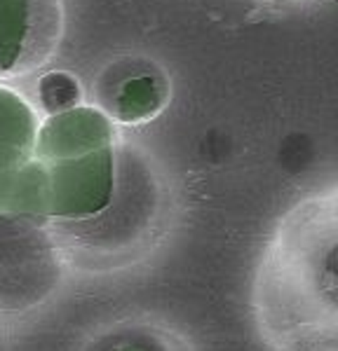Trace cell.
<instances>
[{"label": "cell", "instance_id": "obj_1", "mask_svg": "<svg viewBox=\"0 0 338 351\" xmlns=\"http://www.w3.org/2000/svg\"><path fill=\"white\" fill-rule=\"evenodd\" d=\"M254 321L270 351H338V185L291 206L258 260Z\"/></svg>", "mask_w": 338, "mask_h": 351}, {"label": "cell", "instance_id": "obj_2", "mask_svg": "<svg viewBox=\"0 0 338 351\" xmlns=\"http://www.w3.org/2000/svg\"><path fill=\"white\" fill-rule=\"evenodd\" d=\"M33 162L43 180L45 218L56 223L94 218L109 206L117 185L113 120L89 106L47 115Z\"/></svg>", "mask_w": 338, "mask_h": 351}, {"label": "cell", "instance_id": "obj_3", "mask_svg": "<svg viewBox=\"0 0 338 351\" xmlns=\"http://www.w3.org/2000/svg\"><path fill=\"white\" fill-rule=\"evenodd\" d=\"M59 279L56 239L41 218L0 213V309L43 302Z\"/></svg>", "mask_w": 338, "mask_h": 351}, {"label": "cell", "instance_id": "obj_4", "mask_svg": "<svg viewBox=\"0 0 338 351\" xmlns=\"http://www.w3.org/2000/svg\"><path fill=\"white\" fill-rule=\"evenodd\" d=\"M64 31L59 0H0V82L52 59Z\"/></svg>", "mask_w": 338, "mask_h": 351}, {"label": "cell", "instance_id": "obj_5", "mask_svg": "<svg viewBox=\"0 0 338 351\" xmlns=\"http://www.w3.org/2000/svg\"><path fill=\"white\" fill-rule=\"evenodd\" d=\"M41 124L24 96L0 84V173L19 171L33 162Z\"/></svg>", "mask_w": 338, "mask_h": 351}, {"label": "cell", "instance_id": "obj_6", "mask_svg": "<svg viewBox=\"0 0 338 351\" xmlns=\"http://www.w3.org/2000/svg\"><path fill=\"white\" fill-rule=\"evenodd\" d=\"M167 80L155 66L125 75L106 94V115L115 122L150 120L167 104Z\"/></svg>", "mask_w": 338, "mask_h": 351}, {"label": "cell", "instance_id": "obj_7", "mask_svg": "<svg viewBox=\"0 0 338 351\" xmlns=\"http://www.w3.org/2000/svg\"><path fill=\"white\" fill-rule=\"evenodd\" d=\"M87 351H179L165 332L148 326H125L106 332Z\"/></svg>", "mask_w": 338, "mask_h": 351}, {"label": "cell", "instance_id": "obj_8", "mask_svg": "<svg viewBox=\"0 0 338 351\" xmlns=\"http://www.w3.org/2000/svg\"><path fill=\"white\" fill-rule=\"evenodd\" d=\"M38 96H41L43 108L49 115L80 106V87H78V80H73L69 73H49V75H45L41 80V87H38Z\"/></svg>", "mask_w": 338, "mask_h": 351}]
</instances>
